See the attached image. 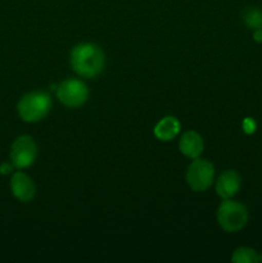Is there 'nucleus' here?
<instances>
[{
    "instance_id": "f03ea898",
    "label": "nucleus",
    "mask_w": 262,
    "mask_h": 263,
    "mask_svg": "<svg viewBox=\"0 0 262 263\" xmlns=\"http://www.w3.org/2000/svg\"><path fill=\"white\" fill-rule=\"evenodd\" d=\"M51 99L44 91H31L23 95L17 104V113L23 122L36 123L49 115Z\"/></svg>"
},
{
    "instance_id": "f257e3e1",
    "label": "nucleus",
    "mask_w": 262,
    "mask_h": 263,
    "mask_svg": "<svg viewBox=\"0 0 262 263\" xmlns=\"http://www.w3.org/2000/svg\"><path fill=\"white\" fill-rule=\"evenodd\" d=\"M69 63L80 77L95 79L104 69L105 57L97 44L81 43L72 49Z\"/></svg>"
},
{
    "instance_id": "20e7f679",
    "label": "nucleus",
    "mask_w": 262,
    "mask_h": 263,
    "mask_svg": "<svg viewBox=\"0 0 262 263\" xmlns=\"http://www.w3.org/2000/svg\"><path fill=\"white\" fill-rule=\"evenodd\" d=\"M215 179V167L210 161L203 158L192 159L185 175L186 184L193 192H205L210 189Z\"/></svg>"
},
{
    "instance_id": "9b49d317",
    "label": "nucleus",
    "mask_w": 262,
    "mask_h": 263,
    "mask_svg": "<svg viewBox=\"0 0 262 263\" xmlns=\"http://www.w3.org/2000/svg\"><path fill=\"white\" fill-rule=\"evenodd\" d=\"M231 262L234 263H257L259 262V256L254 249L248 247H240L235 249L231 254Z\"/></svg>"
},
{
    "instance_id": "423d86ee",
    "label": "nucleus",
    "mask_w": 262,
    "mask_h": 263,
    "mask_svg": "<svg viewBox=\"0 0 262 263\" xmlns=\"http://www.w3.org/2000/svg\"><path fill=\"white\" fill-rule=\"evenodd\" d=\"M57 98L67 108H80L89 98V89L79 79H66L57 86Z\"/></svg>"
},
{
    "instance_id": "2eb2a0df",
    "label": "nucleus",
    "mask_w": 262,
    "mask_h": 263,
    "mask_svg": "<svg viewBox=\"0 0 262 263\" xmlns=\"http://www.w3.org/2000/svg\"><path fill=\"white\" fill-rule=\"evenodd\" d=\"M259 261H261V262H262V256H259Z\"/></svg>"
},
{
    "instance_id": "ddd939ff",
    "label": "nucleus",
    "mask_w": 262,
    "mask_h": 263,
    "mask_svg": "<svg viewBox=\"0 0 262 263\" xmlns=\"http://www.w3.org/2000/svg\"><path fill=\"white\" fill-rule=\"evenodd\" d=\"M15 170V167L13 166L12 162H4V163L0 164V174L4 175V176H7V175H10L13 174V171Z\"/></svg>"
},
{
    "instance_id": "0eeeda50",
    "label": "nucleus",
    "mask_w": 262,
    "mask_h": 263,
    "mask_svg": "<svg viewBox=\"0 0 262 263\" xmlns=\"http://www.w3.org/2000/svg\"><path fill=\"white\" fill-rule=\"evenodd\" d=\"M10 192L17 200L28 203L36 197V185L31 176L22 170H17L10 179Z\"/></svg>"
},
{
    "instance_id": "f8f14e48",
    "label": "nucleus",
    "mask_w": 262,
    "mask_h": 263,
    "mask_svg": "<svg viewBox=\"0 0 262 263\" xmlns=\"http://www.w3.org/2000/svg\"><path fill=\"white\" fill-rule=\"evenodd\" d=\"M243 21L251 30L262 28V10L256 7H249L244 10Z\"/></svg>"
},
{
    "instance_id": "6e6552de",
    "label": "nucleus",
    "mask_w": 262,
    "mask_h": 263,
    "mask_svg": "<svg viewBox=\"0 0 262 263\" xmlns=\"http://www.w3.org/2000/svg\"><path fill=\"white\" fill-rule=\"evenodd\" d=\"M240 185L241 179L238 172L234 170H226L218 176L217 181H216V194L221 199H231L238 194V192L240 190Z\"/></svg>"
},
{
    "instance_id": "9d476101",
    "label": "nucleus",
    "mask_w": 262,
    "mask_h": 263,
    "mask_svg": "<svg viewBox=\"0 0 262 263\" xmlns=\"http://www.w3.org/2000/svg\"><path fill=\"white\" fill-rule=\"evenodd\" d=\"M179 120L174 116H166V117L161 118L158 122L154 126V136L161 141H171L172 139L176 138L180 133Z\"/></svg>"
},
{
    "instance_id": "4468645a",
    "label": "nucleus",
    "mask_w": 262,
    "mask_h": 263,
    "mask_svg": "<svg viewBox=\"0 0 262 263\" xmlns=\"http://www.w3.org/2000/svg\"><path fill=\"white\" fill-rule=\"evenodd\" d=\"M253 39L257 41V43H262V28H258V30H254Z\"/></svg>"
},
{
    "instance_id": "7ed1b4c3",
    "label": "nucleus",
    "mask_w": 262,
    "mask_h": 263,
    "mask_svg": "<svg viewBox=\"0 0 262 263\" xmlns=\"http://www.w3.org/2000/svg\"><path fill=\"white\" fill-rule=\"evenodd\" d=\"M217 222L220 228L226 233H236L241 230L248 222V211L246 205L240 202L231 199H222L221 204L218 205Z\"/></svg>"
},
{
    "instance_id": "1a4fd4ad",
    "label": "nucleus",
    "mask_w": 262,
    "mask_h": 263,
    "mask_svg": "<svg viewBox=\"0 0 262 263\" xmlns=\"http://www.w3.org/2000/svg\"><path fill=\"white\" fill-rule=\"evenodd\" d=\"M179 149L181 154H184L186 158H199L200 154L203 153V149H204L202 136L194 130L185 131L179 140Z\"/></svg>"
},
{
    "instance_id": "39448f33",
    "label": "nucleus",
    "mask_w": 262,
    "mask_h": 263,
    "mask_svg": "<svg viewBox=\"0 0 262 263\" xmlns=\"http://www.w3.org/2000/svg\"><path fill=\"white\" fill-rule=\"evenodd\" d=\"M38 144L30 135H21L13 141L9 152V159L15 170H26L38 159Z\"/></svg>"
}]
</instances>
